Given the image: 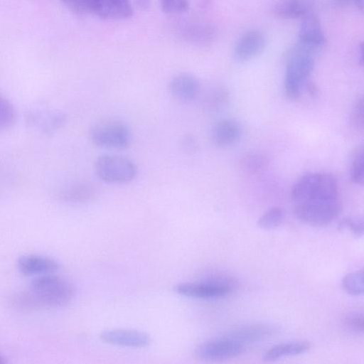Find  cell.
<instances>
[{
	"label": "cell",
	"instance_id": "cell-1",
	"mask_svg": "<svg viewBox=\"0 0 364 364\" xmlns=\"http://www.w3.org/2000/svg\"><path fill=\"white\" fill-rule=\"evenodd\" d=\"M291 198L297 218L311 226L326 225L341 211L337 181L328 173L303 175L292 188Z\"/></svg>",
	"mask_w": 364,
	"mask_h": 364
},
{
	"label": "cell",
	"instance_id": "cell-2",
	"mask_svg": "<svg viewBox=\"0 0 364 364\" xmlns=\"http://www.w3.org/2000/svg\"><path fill=\"white\" fill-rule=\"evenodd\" d=\"M75 289L66 279L53 274L36 277L28 288L18 296L16 302L28 309L55 308L68 304Z\"/></svg>",
	"mask_w": 364,
	"mask_h": 364
},
{
	"label": "cell",
	"instance_id": "cell-3",
	"mask_svg": "<svg viewBox=\"0 0 364 364\" xmlns=\"http://www.w3.org/2000/svg\"><path fill=\"white\" fill-rule=\"evenodd\" d=\"M314 66L313 53L298 45L286 66L284 87L289 99L295 100L301 97Z\"/></svg>",
	"mask_w": 364,
	"mask_h": 364
},
{
	"label": "cell",
	"instance_id": "cell-4",
	"mask_svg": "<svg viewBox=\"0 0 364 364\" xmlns=\"http://www.w3.org/2000/svg\"><path fill=\"white\" fill-rule=\"evenodd\" d=\"M95 171L100 179L112 184L131 183L138 174V168L133 161L115 154L99 156L95 163Z\"/></svg>",
	"mask_w": 364,
	"mask_h": 364
},
{
	"label": "cell",
	"instance_id": "cell-5",
	"mask_svg": "<svg viewBox=\"0 0 364 364\" xmlns=\"http://www.w3.org/2000/svg\"><path fill=\"white\" fill-rule=\"evenodd\" d=\"M90 140L97 146L124 149L132 141L130 128L117 120H106L95 124L90 129Z\"/></svg>",
	"mask_w": 364,
	"mask_h": 364
},
{
	"label": "cell",
	"instance_id": "cell-6",
	"mask_svg": "<svg viewBox=\"0 0 364 364\" xmlns=\"http://www.w3.org/2000/svg\"><path fill=\"white\" fill-rule=\"evenodd\" d=\"M174 290L177 294L187 297L212 299L229 295L232 291V286L225 279L216 277L200 282L180 283Z\"/></svg>",
	"mask_w": 364,
	"mask_h": 364
},
{
	"label": "cell",
	"instance_id": "cell-7",
	"mask_svg": "<svg viewBox=\"0 0 364 364\" xmlns=\"http://www.w3.org/2000/svg\"><path fill=\"white\" fill-rule=\"evenodd\" d=\"M246 347L225 336L199 345L196 355L204 360L215 361L237 357L245 351Z\"/></svg>",
	"mask_w": 364,
	"mask_h": 364
},
{
	"label": "cell",
	"instance_id": "cell-8",
	"mask_svg": "<svg viewBox=\"0 0 364 364\" xmlns=\"http://www.w3.org/2000/svg\"><path fill=\"white\" fill-rule=\"evenodd\" d=\"M299 46L313 53L324 46L326 36L321 23L314 14L303 17L299 32Z\"/></svg>",
	"mask_w": 364,
	"mask_h": 364
},
{
	"label": "cell",
	"instance_id": "cell-9",
	"mask_svg": "<svg viewBox=\"0 0 364 364\" xmlns=\"http://www.w3.org/2000/svg\"><path fill=\"white\" fill-rule=\"evenodd\" d=\"M60 267V264L57 260L42 255H26L19 257L17 260V268L25 276L54 274Z\"/></svg>",
	"mask_w": 364,
	"mask_h": 364
},
{
	"label": "cell",
	"instance_id": "cell-10",
	"mask_svg": "<svg viewBox=\"0 0 364 364\" xmlns=\"http://www.w3.org/2000/svg\"><path fill=\"white\" fill-rule=\"evenodd\" d=\"M100 337L104 342L132 348L146 347L151 342L147 333L131 329H109L102 331Z\"/></svg>",
	"mask_w": 364,
	"mask_h": 364
},
{
	"label": "cell",
	"instance_id": "cell-11",
	"mask_svg": "<svg viewBox=\"0 0 364 364\" xmlns=\"http://www.w3.org/2000/svg\"><path fill=\"white\" fill-rule=\"evenodd\" d=\"M168 90L173 98L187 103L195 100L199 95L200 84L196 76L189 73H181L171 80Z\"/></svg>",
	"mask_w": 364,
	"mask_h": 364
},
{
	"label": "cell",
	"instance_id": "cell-12",
	"mask_svg": "<svg viewBox=\"0 0 364 364\" xmlns=\"http://www.w3.org/2000/svg\"><path fill=\"white\" fill-rule=\"evenodd\" d=\"M27 117L31 125L48 135L61 129L68 120L67 114L58 109L35 110L31 112Z\"/></svg>",
	"mask_w": 364,
	"mask_h": 364
},
{
	"label": "cell",
	"instance_id": "cell-13",
	"mask_svg": "<svg viewBox=\"0 0 364 364\" xmlns=\"http://www.w3.org/2000/svg\"><path fill=\"white\" fill-rule=\"evenodd\" d=\"M266 46L264 36L258 31L245 33L235 47V58L241 62L247 61L260 54Z\"/></svg>",
	"mask_w": 364,
	"mask_h": 364
},
{
	"label": "cell",
	"instance_id": "cell-14",
	"mask_svg": "<svg viewBox=\"0 0 364 364\" xmlns=\"http://www.w3.org/2000/svg\"><path fill=\"white\" fill-rule=\"evenodd\" d=\"M272 332L273 328L269 326L253 324L235 328L224 336L246 347L249 344L262 340Z\"/></svg>",
	"mask_w": 364,
	"mask_h": 364
},
{
	"label": "cell",
	"instance_id": "cell-15",
	"mask_svg": "<svg viewBox=\"0 0 364 364\" xmlns=\"http://www.w3.org/2000/svg\"><path fill=\"white\" fill-rule=\"evenodd\" d=\"M95 187L90 182L80 181L72 183L59 191L58 198L70 204L85 203L95 197Z\"/></svg>",
	"mask_w": 364,
	"mask_h": 364
},
{
	"label": "cell",
	"instance_id": "cell-16",
	"mask_svg": "<svg viewBox=\"0 0 364 364\" xmlns=\"http://www.w3.org/2000/svg\"><path fill=\"white\" fill-rule=\"evenodd\" d=\"M242 133L239 123L232 119H223L216 122L212 130L214 143L221 147L235 144Z\"/></svg>",
	"mask_w": 364,
	"mask_h": 364
},
{
	"label": "cell",
	"instance_id": "cell-17",
	"mask_svg": "<svg viewBox=\"0 0 364 364\" xmlns=\"http://www.w3.org/2000/svg\"><path fill=\"white\" fill-rule=\"evenodd\" d=\"M95 14L105 19H125L132 16L133 9L129 0H102Z\"/></svg>",
	"mask_w": 364,
	"mask_h": 364
},
{
	"label": "cell",
	"instance_id": "cell-18",
	"mask_svg": "<svg viewBox=\"0 0 364 364\" xmlns=\"http://www.w3.org/2000/svg\"><path fill=\"white\" fill-rule=\"evenodd\" d=\"M311 5V0H279L274 5L273 11L282 18H303L309 13Z\"/></svg>",
	"mask_w": 364,
	"mask_h": 364
},
{
	"label": "cell",
	"instance_id": "cell-19",
	"mask_svg": "<svg viewBox=\"0 0 364 364\" xmlns=\"http://www.w3.org/2000/svg\"><path fill=\"white\" fill-rule=\"evenodd\" d=\"M310 348V343L306 341H294L276 345L267 350L262 359L269 362L283 357L296 355L304 353Z\"/></svg>",
	"mask_w": 364,
	"mask_h": 364
},
{
	"label": "cell",
	"instance_id": "cell-20",
	"mask_svg": "<svg viewBox=\"0 0 364 364\" xmlns=\"http://www.w3.org/2000/svg\"><path fill=\"white\" fill-rule=\"evenodd\" d=\"M342 286L350 295L358 296L364 291L363 271L358 270L346 274L342 280Z\"/></svg>",
	"mask_w": 364,
	"mask_h": 364
},
{
	"label": "cell",
	"instance_id": "cell-21",
	"mask_svg": "<svg viewBox=\"0 0 364 364\" xmlns=\"http://www.w3.org/2000/svg\"><path fill=\"white\" fill-rule=\"evenodd\" d=\"M283 219V210L279 207H272L259 217L257 225L262 229L272 230L278 227Z\"/></svg>",
	"mask_w": 364,
	"mask_h": 364
},
{
	"label": "cell",
	"instance_id": "cell-22",
	"mask_svg": "<svg viewBox=\"0 0 364 364\" xmlns=\"http://www.w3.org/2000/svg\"><path fill=\"white\" fill-rule=\"evenodd\" d=\"M350 178L356 184L363 185L364 181L363 148L358 149L353 155L350 167Z\"/></svg>",
	"mask_w": 364,
	"mask_h": 364
},
{
	"label": "cell",
	"instance_id": "cell-23",
	"mask_svg": "<svg viewBox=\"0 0 364 364\" xmlns=\"http://www.w3.org/2000/svg\"><path fill=\"white\" fill-rule=\"evenodd\" d=\"M16 112L13 105L0 95V129L9 128L15 123Z\"/></svg>",
	"mask_w": 364,
	"mask_h": 364
},
{
	"label": "cell",
	"instance_id": "cell-24",
	"mask_svg": "<svg viewBox=\"0 0 364 364\" xmlns=\"http://www.w3.org/2000/svg\"><path fill=\"white\" fill-rule=\"evenodd\" d=\"M267 162V158L260 153H249L242 161L243 168L252 173L260 171L266 167Z\"/></svg>",
	"mask_w": 364,
	"mask_h": 364
},
{
	"label": "cell",
	"instance_id": "cell-25",
	"mask_svg": "<svg viewBox=\"0 0 364 364\" xmlns=\"http://www.w3.org/2000/svg\"><path fill=\"white\" fill-rule=\"evenodd\" d=\"M338 228L339 230H348L356 237H361L363 235V220L359 217L345 218L340 221Z\"/></svg>",
	"mask_w": 364,
	"mask_h": 364
},
{
	"label": "cell",
	"instance_id": "cell-26",
	"mask_svg": "<svg viewBox=\"0 0 364 364\" xmlns=\"http://www.w3.org/2000/svg\"><path fill=\"white\" fill-rule=\"evenodd\" d=\"M224 98L223 91L218 90L209 91L203 99V107L208 111L214 112L220 107Z\"/></svg>",
	"mask_w": 364,
	"mask_h": 364
},
{
	"label": "cell",
	"instance_id": "cell-27",
	"mask_svg": "<svg viewBox=\"0 0 364 364\" xmlns=\"http://www.w3.org/2000/svg\"><path fill=\"white\" fill-rule=\"evenodd\" d=\"M164 12L175 14L186 11L189 8L188 0H159Z\"/></svg>",
	"mask_w": 364,
	"mask_h": 364
},
{
	"label": "cell",
	"instance_id": "cell-28",
	"mask_svg": "<svg viewBox=\"0 0 364 364\" xmlns=\"http://www.w3.org/2000/svg\"><path fill=\"white\" fill-rule=\"evenodd\" d=\"M343 323L349 328L357 332L363 331V314L360 311H352L343 318Z\"/></svg>",
	"mask_w": 364,
	"mask_h": 364
},
{
	"label": "cell",
	"instance_id": "cell-29",
	"mask_svg": "<svg viewBox=\"0 0 364 364\" xmlns=\"http://www.w3.org/2000/svg\"><path fill=\"white\" fill-rule=\"evenodd\" d=\"M352 123L359 129L363 127V99L360 98L356 102L352 114Z\"/></svg>",
	"mask_w": 364,
	"mask_h": 364
},
{
	"label": "cell",
	"instance_id": "cell-30",
	"mask_svg": "<svg viewBox=\"0 0 364 364\" xmlns=\"http://www.w3.org/2000/svg\"><path fill=\"white\" fill-rule=\"evenodd\" d=\"M102 1V0H80L82 13L95 14Z\"/></svg>",
	"mask_w": 364,
	"mask_h": 364
},
{
	"label": "cell",
	"instance_id": "cell-31",
	"mask_svg": "<svg viewBox=\"0 0 364 364\" xmlns=\"http://www.w3.org/2000/svg\"><path fill=\"white\" fill-rule=\"evenodd\" d=\"M181 147L186 153L191 154L196 151V141L195 138L190 134L184 135L181 140Z\"/></svg>",
	"mask_w": 364,
	"mask_h": 364
},
{
	"label": "cell",
	"instance_id": "cell-32",
	"mask_svg": "<svg viewBox=\"0 0 364 364\" xmlns=\"http://www.w3.org/2000/svg\"><path fill=\"white\" fill-rule=\"evenodd\" d=\"M333 2L334 5L340 7L353 5L360 11L363 9V0H333Z\"/></svg>",
	"mask_w": 364,
	"mask_h": 364
},
{
	"label": "cell",
	"instance_id": "cell-33",
	"mask_svg": "<svg viewBox=\"0 0 364 364\" xmlns=\"http://www.w3.org/2000/svg\"><path fill=\"white\" fill-rule=\"evenodd\" d=\"M72 11L76 14H82L80 0H61Z\"/></svg>",
	"mask_w": 364,
	"mask_h": 364
},
{
	"label": "cell",
	"instance_id": "cell-34",
	"mask_svg": "<svg viewBox=\"0 0 364 364\" xmlns=\"http://www.w3.org/2000/svg\"><path fill=\"white\" fill-rule=\"evenodd\" d=\"M6 360L5 358L0 353V364L6 363Z\"/></svg>",
	"mask_w": 364,
	"mask_h": 364
}]
</instances>
